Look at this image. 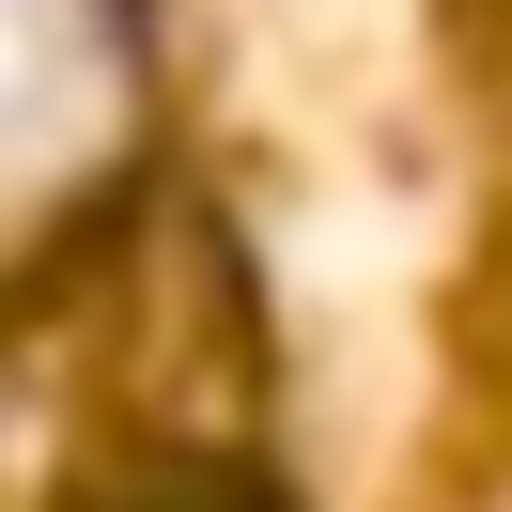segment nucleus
I'll use <instances>...</instances> for the list:
<instances>
[{"label":"nucleus","instance_id":"f257e3e1","mask_svg":"<svg viewBox=\"0 0 512 512\" xmlns=\"http://www.w3.org/2000/svg\"><path fill=\"white\" fill-rule=\"evenodd\" d=\"M125 140V16L109 0H0V233L78 202Z\"/></svg>","mask_w":512,"mask_h":512}]
</instances>
